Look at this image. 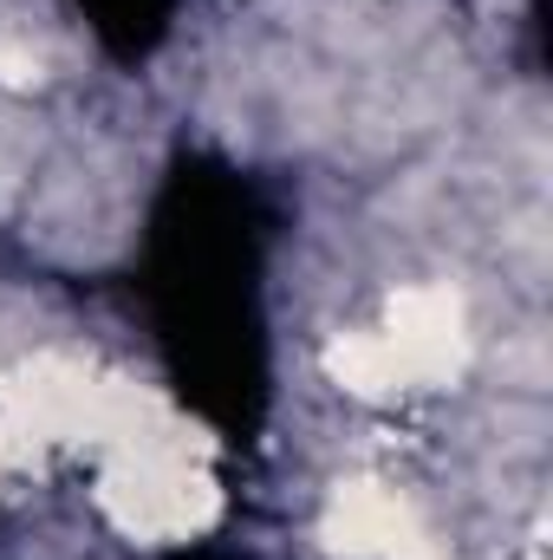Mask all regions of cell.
<instances>
[{"instance_id": "cell-4", "label": "cell", "mask_w": 553, "mask_h": 560, "mask_svg": "<svg viewBox=\"0 0 553 560\" xmlns=\"http://www.w3.org/2000/svg\"><path fill=\"white\" fill-rule=\"evenodd\" d=\"M326 372H332V385L352 392V398H398V392H404L398 359H391V346H385L378 332H339V339L326 346Z\"/></svg>"}, {"instance_id": "cell-3", "label": "cell", "mask_w": 553, "mask_h": 560, "mask_svg": "<svg viewBox=\"0 0 553 560\" xmlns=\"http://www.w3.org/2000/svg\"><path fill=\"white\" fill-rule=\"evenodd\" d=\"M326 541L352 560H416L430 555V535L385 482H345L326 509Z\"/></svg>"}, {"instance_id": "cell-2", "label": "cell", "mask_w": 553, "mask_h": 560, "mask_svg": "<svg viewBox=\"0 0 553 560\" xmlns=\"http://www.w3.org/2000/svg\"><path fill=\"white\" fill-rule=\"evenodd\" d=\"M378 339L391 346L404 392L449 385V378L462 372V359H469V319H462V300H456L449 287H404V293H391Z\"/></svg>"}, {"instance_id": "cell-5", "label": "cell", "mask_w": 553, "mask_h": 560, "mask_svg": "<svg viewBox=\"0 0 553 560\" xmlns=\"http://www.w3.org/2000/svg\"><path fill=\"white\" fill-rule=\"evenodd\" d=\"M39 79H46V59H39L26 39H7V33H0V85H7V92H33Z\"/></svg>"}, {"instance_id": "cell-1", "label": "cell", "mask_w": 553, "mask_h": 560, "mask_svg": "<svg viewBox=\"0 0 553 560\" xmlns=\"http://www.w3.org/2000/svg\"><path fill=\"white\" fill-rule=\"evenodd\" d=\"M105 515L138 535V541H189L222 515V495L209 482L202 463H189V450H143L118 456L98 482Z\"/></svg>"}]
</instances>
